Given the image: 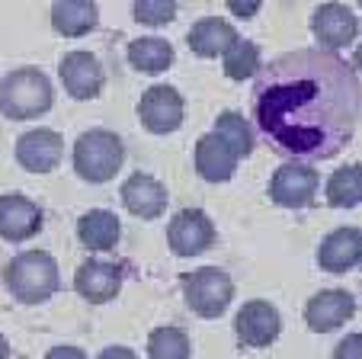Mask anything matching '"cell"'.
I'll use <instances>...</instances> for the list:
<instances>
[{"mask_svg":"<svg viewBox=\"0 0 362 359\" xmlns=\"http://www.w3.org/2000/svg\"><path fill=\"white\" fill-rule=\"evenodd\" d=\"M52 103H55V90L39 68L10 71L0 81V109L10 119H35V115L48 113Z\"/></svg>","mask_w":362,"mask_h":359,"instance_id":"7a4b0ae2","label":"cell"},{"mask_svg":"<svg viewBox=\"0 0 362 359\" xmlns=\"http://www.w3.org/2000/svg\"><path fill=\"white\" fill-rule=\"evenodd\" d=\"M42 224V212L35 209V203H29L20 193L0 196V234L7 241H23L33 237Z\"/></svg>","mask_w":362,"mask_h":359,"instance_id":"2e32d148","label":"cell"},{"mask_svg":"<svg viewBox=\"0 0 362 359\" xmlns=\"http://www.w3.org/2000/svg\"><path fill=\"white\" fill-rule=\"evenodd\" d=\"M183 292L189 308L199 318H218L228 312L234 298V283L225 270H215V266H202V270H192L183 276Z\"/></svg>","mask_w":362,"mask_h":359,"instance_id":"5b68a950","label":"cell"},{"mask_svg":"<svg viewBox=\"0 0 362 359\" xmlns=\"http://www.w3.org/2000/svg\"><path fill=\"white\" fill-rule=\"evenodd\" d=\"M215 241V224L212 218L199 209H183L173 215L170 228H167V244L177 257H196Z\"/></svg>","mask_w":362,"mask_h":359,"instance_id":"ba28073f","label":"cell"},{"mask_svg":"<svg viewBox=\"0 0 362 359\" xmlns=\"http://www.w3.org/2000/svg\"><path fill=\"white\" fill-rule=\"evenodd\" d=\"M10 356V346H7V340L0 337V359H7Z\"/></svg>","mask_w":362,"mask_h":359,"instance_id":"1f68e13d","label":"cell"},{"mask_svg":"<svg viewBox=\"0 0 362 359\" xmlns=\"http://www.w3.org/2000/svg\"><path fill=\"white\" fill-rule=\"evenodd\" d=\"M334 359H362V337L359 334H349V337L337 346Z\"/></svg>","mask_w":362,"mask_h":359,"instance_id":"83f0119b","label":"cell"},{"mask_svg":"<svg viewBox=\"0 0 362 359\" xmlns=\"http://www.w3.org/2000/svg\"><path fill=\"white\" fill-rule=\"evenodd\" d=\"M228 7H231L234 16H253L257 10H260V4H257V0H231Z\"/></svg>","mask_w":362,"mask_h":359,"instance_id":"f1b7e54d","label":"cell"},{"mask_svg":"<svg viewBox=\"0 0 362 359\" xmlns=\"http://www.w3.org/2000/svg\"><path fill=\"white\" fill-rule=\"evenodd\" d=\"M62 148H64V142L58 132L35 129V132H26L16 142V161L29 173H48V170H55L58 161H62Z\"/></svg>","mask_w":362,"mask_h":359,"instance_id":"8fae6325","label":"cell"},{"mask_svg":"<svg viewBox=\"0 0 362 359\" xmlns=\"http://www.w3.org/2000/svg\"><path fill=\"white\" fill-rule=\"evenodd\" d=\"M212 135L231 151L234 161L247 157L253 151V132H250V125L244 122V115H238V113H221Z\"/></svg>","mask_w":362,"mask_h":359,"instance_id":"603a6c76","label":"cell"},{"mask_svg":"<svg viewBox=\"0 0 362 359\" xmlns=\"http://www.w3.org/2000/svg\"><path fill=\"white\" fill-rule=\"evenodd\" d=\"M238 33L228 20L221 16H209V20H199L196 26L189 29V48L202 58H215V55H225L228 48L234 45Z\"/></svg>","mask_w":362,"mask_h":359,"instance_id":"ac0fdd59","label":"cell"},{"mask_svg":"<svg viewBox=\"0 0 362 359\" xmlns=\"http://www.w3.org/2000/svg\"><path fill=\"white\" fill-rule=\"evenodd\" d=\"M45 359H87V356H83V350H77V346H55Z\"/></svg>","mask_w":362,"mask_h":359,"instance_id":"f546056e","label":"cell"},{"mask_svg":"<svg viewBox=\"0 0 362 359\" xmlns=\"http://www.w3.org/2000/svg\"><path fill=\"white\" fill-rule=\"evenodd\" d=\"M315 35L324 42L327 48H343L356 39L359 33V20L346 4H321L315 10Z\"/></svg>","mask_w":362,"mask_h":359,"instance_id":"4fadbf2b","label":"cell"},{"mask_svg":"<svg viewBox=\"0 0 362 359\" xmlns=\"http://www.w3.org/2000/svg\"><path fill=\"white\" fill-rule=\"evenodd\" d=\"M74 285L87 302L100 305V302L116 298L119 285H122V270H119L116 263H106V260H87V263L77 270Z\"/></svg>","mask_w":362,"mask_h":359,"instance_id":"5bb4252c","label":"cell"},{"mask_svg":"<svg viewBox=\"0 0 362 359\" xmlns=\"http://www.w3.org/2000/svg\"><path fill=\"white\" fill-rule=\"evenodd\" d=\"M129 64L144 74H160L173 64V45L158 35H141L129 45Z\"/></svg>","mask_w":362,"mask_h":359,"instance_id":"ffe728a7","label":"cell"},{"mask_svg":"<svg viewBox=\"0 0 362 359\" xmlns=\"http://www.w3.org/2000/svg\"><path fill=\"white\" fill-rule=\"evenodd\" d=\"M100 13H96V4L90 0H62L52 7V23L62 35H83L96 26Z\"/></svg>","mask_w":362,"mask_h":359,"instance_id":"7402d4cb","label":"cell"},{"mask_svg":"<svg viewBox=\"0 0 362 359\" xmlns=\"http://www.w3.org/2000/svg\"><path fill=\"white\" fill-rule=\"evenodd\" d=\"M77 234H81V244L87 251H110L119 241V218L112 212H87L77 224Z\"/></svg>","mask_w":362,"mask_h":359,"instance_id":"44dd1931","label":"cell"},{"mask_svg":"<svg viewBox=\"0 0 362 359\" xmlns=\"http://www.w3.org/2000/svg\"><path fill=\"white\" fill-rule=\"evenodd\" d=\"M362 199V186H359V167L356 164H346L340 167L327 183V203L337 205V209H353Z\"/></svg>","mask_w":362,"mask_h":359,"instance_id":"cb8c5ba5","label":"cell"},{"mask_svg":"<svg viewBox=\"0 0 362 359\" xmlns=\"http://www.w3.org/2000/svg\"><path fill=\"white\" fill-rule=\"evenodd\" d=\"M253 119L279 154L298 164L334 157L356 132L359 77L334 52H288L257 77Z\"/></svg>","mask_w":362,"mask_h":359,"instance_id":"6da1fadb","label":"cell"},{"mask_svg":"<svg viewBox=\"0 0 362 359\" xmlns=\"http://www.w3.org/2000/svg\"><path fill=\"white\" fill-rule=\"evenodd\" d=\"M7 285L20 302L39 305L58 289V266L45 251L16 253L13 263L7 266Z\"/></svg>","mask_w":362,"mask_h":359,"instance_id":"3957f363","label":"cell"},{"mask_svg":"<svg viewBox=\"0 0 362 359\" xmlns=\"http://www.w3.org/2000/svg\"><path fill=\"white\" fill-rule=\"evenodd\" d=\"M132 16L144 26H164L177 16V4L173 0H138L132 7Z\"/></svg>","mask_w":362,"mask_h":359,"instance_id":"4316f807","label":"cell"},{"mask_svg":"<svg viewBox=\"0 0 362 359\" xmlns=\"http://www.w3.org/2000/svg\"><path fill=\"white\" fill-rule=\"evenodd\" d=\"M122 203L138 218H158L167 209V190L151 173H132L122 183Z\"/></svg>","mask_w":362,"mask_h":359,"instance_id":"9a60e30c","label":"cell"},{"mask_svg":"<svg viewBox=\"0 0 362 359\" xmlns=\"http://www.w3.org/2000/svg\"><path fill=\"white\" fill-rule=\"evenodd\" d=\"M58 74H62L64 90H68L74 100H93V96L103 90V68L90 52L64 55Z\"/></svg>","mask_w":362,"mask_h":359,"instance_id":"7c38bea8","label":"cell"},{"mask_svg":"<svg viewBox=\"0 0 362 359\" xmlns=\"http://www.w3.org/2000/svg\"><path fill=\"white\" fill-rule=\"evenodd\" d=\"M122 167V142L106 129L83 132L74 144V170L87 183H106Z\"/></svg>","mask_w":362,"mask_h":359,"instance_id":"277c9868","label":"cell"},{"mask_svg":"<svg viewBox=\"0 0 362 359\" xmlns=\"http://www.w3.org/2000/svg\"><path fill=\"white\" fill-rule=\"evenodd\" d=\"M100 359H138V356L129 346H106V350L100 353Z\"/></svg>","mask_w":362,"mask_h":359,"instance_id":"4dcf8cb0","label":"cell"},{"mask_svg":"<svg viewBox=\"0 0 362 359\" xmlns=\"http://www.w3.org/2000/svg\"><path fill=\"white\" fill-rule=\"evenodd\" d=\"M234 164H238L234 161V154L215 135L199 138V144H196V170H199L202 180H209V183H225V180H231Z\"/></svg>","mask_w":362,"mask_h":359,"instance_id":"d6986e66","label":"cell"},{"mask_svg":"<svg viewBox=\"0 0 362 359\" xmlns=\"http://www.w3.org/2000/svg\"><path fill=\"white\" fill-rule=\"evenodd\" d=\"M317 193V170L311 164H298V161H288L282 164L279 170L273 173L269 180V196L273 203L286 205V209H301L315 199Z\"/></svg>","mask_w":362,"mask_h":359,"instance_id":"52a82bcc","label":"cell"},{"mask_svg":"<svg viewBox=\"0 0 362 359\" xmlns=\"http://www.w3.org/2000/svg\"><path fill=\"white\" fill-rule=\"evenodd\" d=\"M260 68V48L247 39H234V45L225 52V74L231 81H247Z\"/></svg>","mask_w":362,"mask_h":359,"instance_id":"d4e9b609","label":"cell"},{"mask_svg":"<svg viewBox=\"0 0 362 359\" xmlns=\"http://www.w3.org/2000/svg\"><path fill=\"white\" fill-rule=\"evenodd\" d=\"M279 327H282L279 312L269 302H260V298L247 302L238 312V318H234V331H238L244 346H269L279 337Z\"/></svg>","mask_w":362,"mask_h":359,"instance_id":"9c48e42d","label":"cell"},{"mask_svg":"<svg viewBox=\"0 0 362 359\" xmlns=\"http://www.w3.org/2000/svg\"><path fill=\"white\" fill-rule=\"evenodd\" d=\"M356 314V298L349 295L346 289H327V292H317L305 308V321L311 331L317 334H327L334 327L346 324L349 318Z\"/></svg>","mask_w":362,"mask_h":359,"instance_id":"30bf717a","label":"cell"},{"mask_svg":"<svg viewBox=\"0 0 362 359\" xmlns=\"http://www.w3.org/2000/svg\"><path fill=\"white\" fill-rule=\"evenodd\" d=\"M362 257V237L356 228H337L324 237L321 251H317V263L327 273H346L359 263Z\"/></svg>","mask_w":362,"mask_h":359,"instance_id":"e0dca14e","label":"cell"},{"mask_svg":"<svg viewBox=\"0 0 362 359\" xmlns=\"http://www.w3.org/2000/svg\"><path fill=\"white\" fill-rule=\"evenodd\" d=\"M151 359H189V337L177 327H158L148 340Z\"/></svg>","mask_w":362,"mask_h":359,"instance_id":"484cf974","label":"cell"},{"mask_svg":"<svg viewBox=\"0 0 362 359\" xmlns=\"http://www.w3.org/2000/svg\"><path fill=\"white\" fill-rule=\"evenodd\" d=\"M183 113H186L183 96H180L173 87H167V84L148 87L141 93V100H138V115H141L144 129L154 132V135L173 132L180 122H183Z\"/></svg>","mask_w":362,"mask_h":359,"instance_id":"8992f818","label":"cell"}]
</instances>
